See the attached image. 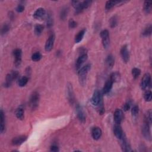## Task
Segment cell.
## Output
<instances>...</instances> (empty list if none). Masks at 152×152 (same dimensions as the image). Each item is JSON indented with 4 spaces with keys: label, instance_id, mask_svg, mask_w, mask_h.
Instances as JSON below:
<instances>
[{
    "label": "cell",
    "instance_id": "cell-21",
    "mask_svg": "<svg viewBox=\"0 0 152 152\" xmlns=\"http://www.w3.org/2000/svg\"><path fill=\"white\" fill-rule=\"evenodd\" d=\"M0 118H1V123H0V131L1 133H3L6 129V116L4 112L3 109L0 111Z\"/></svg>",
    "mask_w": 152,
    "mask_h": 152
},
{
    "label": "cell",
    "instance_id": "cell-12",
    "mask_svg": "<svg viewBox=\"0 0 152 152\" xmlns=\"http://www.w3.org/2000/svg\"><path fill=\"white\" fill-rule=\"evenodd\" d=\"M54 41H55V35L52 33V34L50 35V36H49L45 43V49L46 52H50V50L53 49L54 45Z\"/></svg>",
    "mask_w": 152,
    "mask_h": 152
},
{
    "label": "cell",
    "instance_id": "cell-31",
    "mask_svg": "<svg viewBox=\"0 0 152 152\" xmlns=\"http://www.w3.org/2000/svg\"><path fill=\"white\" fill-rule=\"evenodd\" d=\"M120 78H121V75H120V73L116 72V71L112 73L111 74L110 78H109V79H111L113 83L119 81Z\"/></svg>",
    "mask_w": 152,
    "mask_h": 152
},
{
    "label": "cell",
    "instance_id": "cell-15",
    "mask_svg": "<svg viewBox=\"0 0 152 152\" xmlns=\"http://www.w3.org/2000/svg\"><path fill=\"white\" fill-rule=\"evenodd\" d=\"M120 54H121V56L122 57V59L123 60V61L125 63H127L129 60H130V53L129 50L128 49L127 46L126 45H124L120 50Z\"/></svg>",
    "mask_w": 152,
    "mask_h": 152
},
{
    "label": "cell",
    "instance_id": "cell-33",
    "mask_svg": "<svg viewBox=\"0 0 152 152\" xmlns=\"http://www.w3.org/2000/svg\"><path fill=\"white\" fill-rule=\"evenodd\" d=\"M44 27L42 25H36L35 27V33L37 36H40L43 31Z\"/></svg>",
    "mask_w": 152,
    "mask_h": 152
},
{
    "label": "cell",
    "instance_id": "cell-18",
    "mask_svg": "<svg viewBox=\"0 0 152 152\" xmlns=\"http://www.w3.org/2000/svg\"><path fill=\"white\" fill-rule=\"evenodd\" d=\"M27 139V137L26 136H20L18 137H15L13 139L11 143L14 146H20L25 143Z\"/></svg>",
    "mask_w": 152,
    "mask_h": 152
},
{
    "label": "cell",
    "instance_id": "cell-1",
    "mask_svg": "<svg viewBox=\"0 0 152 152\" xmlns=\"http://www.w3.org/2000/svg\"><path fill=\"white\" fill-rule=\"evenodd\" d=\"M92 1H72V4L75 8V14H78L82 13L84 10L88 8L92 4Z\"/></svg>",
    "mask_w": 152,
    "mask_h": 152
},
{
    "label": "cell",
    "instance_id": "cell-26",
    "mask_svg": "<svg viewBox=\"0 0 152 152\" xmlns=\"http://www.w3.org/2000/svg\"><path fill=\"white\" fill-rule=\"evenodd\" d=\"M85 33H86V29H84L80 30L75 36V42L76 43L80 42L83 40V39L84 36V35H85Z\"/></svg>",
    "mask_w": 152,
    "mask_h": 152
},
{
    "label": "cell",
    "instance_id": "cell-24",
    "mask_svg": "<svg viewBox=\"0 0 152 152\" xmlns=\"http://www.w3.org/2000/svg\"><path fill=\"white\" fill-rule=\"evenodd\" d=\"M151 114H152V112L151 109H149L148 111H147L146 112V113H145L144 115V123L148 124L150 126H151V123H152V116H151Z\"/></svg>",
    "mask_w": 152,
    "mask_h": 152
},
{
    "label": "cell",
    "instance_id": "cell-30",
    "mask_svg": "<svg viewBox=\"0 0 152 152\" xmlns=\"http://www.w3.org/2000/svg\"><path fill=\"white\" fill-rule=\"evenodd\" d=\"M68 13H69V8L67 7H63L61 9V10L60 11V14L61 20H65L66 19V18H67Z\"/></svg>",
    "mask_w": 152,
    "mask_h": 152
},
{
    "label": "cell",
    "instance_id": "cell-28",
    "mask_svg": "<svg viewBox=\"0 0 152 152\" xmlns=\"http://www.w3.org/2000/svg\"><path fill=\"white\" fill-rule=\"evenodd\" d=\"M152 32V26L151 25L147 26L142 32V35L144 37H149L151 35Z\"/></svg>",
    "mask_w": 152,
    "mask_h": 152
},
{
    "label": "cell",
    "instance_id": "cell-23",
    "mask_svg": "<svg viewBox=\"0 0 152 152\" xmlns=\"http://www.w3.org/2000/svg\"><path fill=\"white\" fill-rule=\"evenodd\" d=\"M126 2L124 1H108L106 3V5H105V8L107 10H111L112 8H113L114 6L118 5V4H124Z\"/></svg>",
    "mask_w": 152,
    "mask_h": 152
},
{
    "label": "cell",
    "instance_id": "cell-6",
    "mask_svg": "<svg viewBox=\"0 0 152 152\" xmlns=\"http://www.w3.org/2000/svg\"><path fill=\"white\" fill-rule=\"evenodd\" d=\"M100 37L102 38V44L105 48H108L110 43L109 33L108 30H104L100 32Z\"/></svg>",
    "mask_w": 152,
    "mask_h": 152
},
{
    "label": "cell",
    "instance_id": "cell-45",
    "mask_svg": "<svg viewBox=\"0 0 152 152\" xmlns=\"http://www.w3.org/2000/svg\"><path fill=\"white\" fill-rule=\"evenodd\" d=\"M9 16L10 17V19H11V20H13V19H14V14H13V13H10V14H9Z\"/></svg>",
    "mask_w": 152,
    "mask_h": 152
},
{
    "label": "cell",
    "instance_id": "cell-39",
    "mask_svg": "<svg viewBox=\"0 0 152 152\" xmlns=\"http://www.w3.org/2000/svg\"><path fill=\"white\" fill-rule=\"evenodd\" d=\"M144 98L146 102H150L152 99V93L150 90L146 91L144 95Z\"/></svg>",
    "mask_w": 152,
    "mask_h": 152
},
{
    "label": "cell",
    "instance_id": "cell-16",
    "mask_svg": "<svg viewBox=\"0 0 152 152\" xmlns=\"http://www.w3.org/2000/svg\"><path fill=\"white\" fill-rule=\"evenodd\" d=\"M113 133L115 134V137L119 140H120L125 135V134L123 132V130L121 127L120 125V124H116L114 126Z\"/></svg>",
    "mask_w": 152,
    "mask_h": 152
},
{
    "label": "cell",
    "instance_id": "cell-8",
    "mask_svg": "<svg viewBox=\"0 0 152 152\" xmlns=\"http://www.w3.org/2000/svg\"><path fill=\"white\" fill-rule=\"evenodd\" d=\"M151 84V75L149 73H146L141 80L140 86L142 90L147 89Z\"/></svg>",
    "mask_w": 152,
    "mask_h": 152
},
{
    "label": "cell",
    "instance_id": "cell-9",
    "mask_svg": "<svg viewBox=\"0 0 152 152\" xmlns=\"http://www.w3.org/2000/svg\"><path fill=\"white\" fill-rule=\"evenodd\" d=\"M76 113L78 119L81 123H85L86 122V115L81 106L79 104H77L76 106Z\"/></svg>",
    "mask_w": 152,
    "mask_h": 152
},
{
    "label": "cell",
    "instance_id": "cell-44",
    "mask_svg": "<svg viewBox=\"0 0 152 152\" xmlns=\"http://www.w3.org/2000/svg\"><path fill=\"white\" fill-rule=\"evenodd\" d=\"M130 102H127L124 104V106H123V109L124 111H128L130 109Z\"/></svg>",
    "mask_w": 152,
    "mask_h": 152
},
{
    "label": "cell",
    "instance_id": "cell-19",
    "mask_svg": "<svg viewBox=\"0 0 152 152\" xmlns=\"http://www.w3.org/2000/svg\"><path fill=\"white\" fill-rule=\"evenodd\" d=\"M102 130L99 127H94L92 130V137L95 140H98L100 139L102 136Z\"/></svg>",
    "mask_w": 152,
    "mask_h": 152
},
{
    "label": "cell",
    "instance_id": "cell-37",
    "mask_svg": "<svg viewBox=\"0 0 152 152\" xmlns=\"http://www.w3.org/2000/svg\"><path fill=\"white\" fill-rule=\"evenodd\" d=\"M10 26L8 24H7V23L4 24L1 29V35H3L6 34V33L10 30Z\"/></svg>",
    "mask_w": 152,
    "mask_h": 152
},
{
    "label": "cell",
    "instance_id": "cell-22",
    "mask_svg": "<svg viewBox=\"0 0 152 152\" xmlns=\"http://www.w3.org/2000/svg\"><path fill=\"white\" fill-rule=\"evenodd\" d=\"M113 82L111 79H108L105 84V86L102 89V93L104 95H106L110 92L112 88Z\"/></svg>",
    "mask_w": 152,
    "mask_h": 152
},
{
    "label": "cell",
    "instance_id": "cell-10",
    "mask_svg": "<svg viewBox=\"0 0 152 152\" xmlns=\"http://www.w3.org/2000/svg\"><path fill=\"white\" fill-rule=\"evenodd\" d=\"M13 55L14 57V65L19 67L22 63V51L20 49H15L13 51Z\"/></svg>",
    "mask_w": 152,
    "mask_h": 152
},
{
    "label": "cell",
    "instance_id": "cell-20",
    "mask_svg": "<svg viewBox=\"0 0 152 152\" xmlns=\"http://www.w3.org/2000/svg\"><path fill=\"white\" fill-rule=\"evenodd\" d=\"M46 11L43 8H38L33 14V18L36 19H41L44 18L45 15Z\"/></svg>",
    "mask_w": 152,
    "mask_h": 152
},
{
    "label": "cell",
    "instance_id": "cell-27",
    "mask_svg": "<svg viewBox=\"0 0 152 152\" xmlns=\"http://www.w3.org/2000/svg\"><path fill=\"white\" fill-rule=\"evenodd\" d=\"M54 25V18L51 13H48L46 18V25L48 28H50Z\"/></svg>",
    "mask_w": 152,
    "mask_h": 152
},
{
    "label": "cell",
    "instance_id": "cell-7",
    "mask_svg": "<svg viewBox=\"0 0 152 152\" xmlns=\"http://www.w3.org/2000/svg\"><path fill=\"white\" fill-rule=\"evenodd\" d=\"M102 95H103V93L102 92H100L98 90H96L95 91V92L92 96V97L91 99V102L93 106H97L98 105L101 99H103Z\"/></svg>",
    "mask_w": 152,
    "mask_h": 152
},
{
    "label": "cell",
    "instance_id": "cell-11",
    "mask_svg": "<svg viewBox=\"0 0 152 152\" xmlns=\"http://www.w3.org/2000/svg\"><path fill=\"white\" fill-rule=\"evenodd\" d=\"M150 127L148 124L144 123V124L141 128L142 134L143 135L144 137L148 141H150L151 140V136L150 131Z\"/></svg>",
    "mask_w": 152,
    "mask_h": 152
},
{
    "label": "cell",
    "instance_id": "cell-38",
    "mask_svg": "<svg viewBox=\"0 0 152 152\" xmlns=\"http://www.w3.org/2000/svg\"><path fill=\"white\" fill-rule=\"evenodd\" d=\"M41 58H42V55L40 53L38 52L34 53L32 55V60L33 61H35V62L39 61L41 60Z\"/></svg>",
    "mask_w": 152,
    "mask_h": 152
},
{
    "label": "cell",
    "instance_id": "cell-4",
    "mask_svg": "<svg viewBox=\"0 0 152 152\" xmlns=\"http://www.w3.org/2000/svg\"><path fill=\"white\" fill-rule=\"evenodd\" d=\"M40 100V96L38 92H34L30 97L29 100V106L31 109L35 110L39 106Z\"/></svg>",
    "mask_w": 152,
    "mask_h": 152
},
{
    "label": "cell",
    "instance_id": "cell-14",
    "mask_svg": "<svg viewBox=\"0 0 152 152\" xmlns=\"http://www.w3.org/2000/svg\"><path fill=\"white\" fill-rule=\"evenodd\" d=\"M121 141V148L123 150V151H125V152H129V151H131V147L130 146V144L129 143V141H128L125 135L120 140Z\"/></svg>",
    "mask_w": 152,
    "mask_h": 152
},
{
    "label": "cell",
    "instance_id": "cell-36",
    "mask_svg": "<svg viewBox=\"0 0 152 152\" xmlns=\"http://www.w3.org/2000/svg\"><path fill=\"white\" fill-rule=\"evenodd\" d=\"M141 74V70L138 68H134L132 70V75L134 79H137Z\"/></svg>",
    "mask_w": 152,
    "mask_h": 152
},
{
    "label": "cell",
    "instance_id": "cell-40",
    "mask_svg": "<svg viewBox=\"0 0 152 152\" xmlns=\"http://www.w3.org/2000/svg\"><path fill=\"white\" fill-rule=\"evenodd\" d=\"M139 112V107L138 105H135L132 108L131 113L134 117H136Z\"/></svg>",
    "mask_w": 152,
    "mask_h": 152
},
{
    "label": "cell",
    "instance_id": "cell-35",
    "mask_svg": "<svg viewBox=\"0 0 152 152\" xmlns=\"http://www.w3.org/2000/svg\"><path fill=\"white\" fill-rule=\"evenodd\" d=\"M109 25L111 28L115 27L118 25V18L116 15H113L109 20Z\"/></svg>",
    "mask_w": 152,
    "mask_h": 152
},
{
    "label": "cell",
    "instance_id": "cell-43",
    "mask_svg": "<svg viewBox=\"0 0 152 152\" xmlns=\"http://www.w3.org/2000/svg\"><path fill=\"white\" fill-rule=\"evenodd\" d=\"M50 150L51 151H54V152L59 151V147L57 145H53L50 146Z\"/></svg>",
    "mask_w": 152,
    "mask_h": 152
},
{
    "label": "cell",
    "instance_id": "cell-2",
    "mask_svg": "<svg viewBox=\"0 0 152 152\" xmlns=\"http://www.w3.org/2000/svg\"><path fill=\"white\" fill-rule=\"evenodd\" d=\"M91 69V65L88 64L85 66L83 67L81 69H80L78 71V80L80 85L84 86L86 83V78L89 71Z\"/></svg>",
    "mask_w": 152,
    "mask_h": 152
},
{
    "label": "cell",
    "instance_id": "cell-17",
    "mask_svg": "<svg viewBox=\"0 0 152 152\" xmlns=\"http://www.w3.org/2000/svg\"><path fill=\"white\" fill-rule=\"evenodd\" d=\"M88 55L87 54H81L77 60L76 63V70H80L81 69V65L85 62L88 60Z\"/></svg>",
    "mask_w": 152,
    "mask_h": 152
},
{
    "label": "cell",
    "instance_id": "cell-42",
    "mask_svg": "<svg viewBox=\"0 0 152 152\" xmlns=\"http://www.w3.org/2000/svg\"><path fill=\"white\" fill-rule=\"evenodd\" d=\"M15 10L18 13H22L25 10V6L23 4H19L16 7Z\"/></svg>",
    "mask_w": 152,
    "mask_h": 152
},
{
    "label": "cell",
    "instance_id": "cell-5",
    "mask_svg": "<svg viewBox=\"0 0 152 152\" xmlns=\"http://www.w3.org/2000/svg\"><path fill=\"white\" fill-rule=\"evenodd\" d=\"M67 96L70 104L73 105L75 102V97L72 84L70 83H68L67 86Z\"/></svg>",
    "mask_w": 152,
    "mask_h": 152
},
{
    "label": "cell",
    "instance_id": "cell-32",
    "mask_svg": "<svg viewBox=\"0 0 152 152\" xmlns=\"http://www.w3.org/2000/svg\"><path fill=\"white\" fill-rule=\"evenodd\" d=\"M29 78L27 76H23L21 77L18 81V84L20 87H24L25 86L27 83H28Z\"/></svg>",
    "mask_w": 152,
    "mask_h": 152
},
{
    "label": "cell",
    "instance_id": "cell-13",
    "mask_svg": "<svg viewBox=\"0 0 152 152\" xmlns=\"http://www.w3.org/2000/svg\"><path fill=\"white\" fill-rule=\"evenodd\" d=\"M124 113L121 109H116L114 112L113 119L116 124H120L123 120Z\"/></svg>",
    "mask_w": 152,
    "mask_h": 152
},
{
    "label": "cell",
    "instance_id": "cell-25",
    "mask_svg": "<svg viewBox=\"0 0 152 152\" xmlns=\"http://www.w3.org/2000/svg\"><path fill=\"white\" fill-rule=\"evenodd\" d=\"M105 63L108 68L112 69L115 64V58L112 55H109L105 60Z\"/></svg>",
    "mask_w": 152,
    "mask_h": 152
},
{
    "label": "cell",
    "instance_id": "cell-3",
    "mask_svg": "<svg viewBox=\"0 0 152 152\" xmlns=\"http://www.w3.org/2000/svg\"><path fill=\"white\" fill-rule=\"evenodd\" d=\"M19 76V73L17 71H12L10 73L8 74L6 77V81L4 84V87L8 88H10L11 85L13 82L18 78Z\"/></svg>",
    "mask_w": 152,
    "mask_h": 152
},
{
    "label": "cell",
    "instance_id": "cell-41",
    "mask_svg": "<svg viewBox=\"0 0 152 152\" xmlns=\"http://www.w3.org/2000/svg\"><path fill=\"white\" fill-rule=\"evenodd\" d=\"M69 26L70 29H74L77 27V23L76 21H74L73 19H70L69 22Z\"/></svg>",
    "mask_w": 152,
    "mask_h": 152
},
{
    "label": "cell",
    "instance_id": "cell-34",
    "mask_svg": "<svg viewBox=\"0 0 152 152\" xmlns=\"http://www.w3.org/2000/svg\"><path fill=\"white\" fill-rule=\"evenodd\" d=\"M144 11L146 14H150L151 11V2L145 1L144 3Z\"/></svg>",
    "mask_w": 152,
    "mask_h": 152
},
{
    "label": "cell",
    "instance_id": "cell-29",
    "mask_svg": "<svg viewBox=\"0 0 152 152\" xmlns=\"http://www.w3.org/2000/svg\"><path fill=\"white\" fill-rule=\"evenodd\" d=\"M15 115L16 117L18 118L19 120H23L25 118V112H24L23 108L20 107L19 108L17 109L15 112Z\"/></svg>",
    "mask_w": 152,
    "mask_h": 152
}]
</instances>
